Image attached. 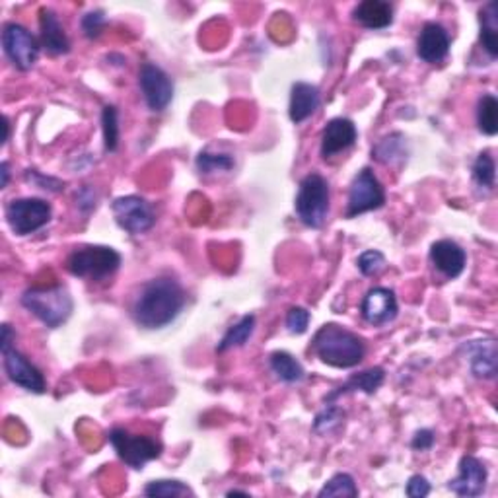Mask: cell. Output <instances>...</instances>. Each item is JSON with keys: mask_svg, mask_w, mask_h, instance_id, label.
Here are the masks:
<instances>
[{"mask_svg": "<svg viewBox=\"0 0 498 498\" xmlns=\"http://www.w3.org/2000/svg\"><path fill=\"white\" fill-rule=\"evenodd\" d=\"M184 286L172 277H158L143 284L133 304V320L143 330H164L185 308Z\"/></svg>", "mask_w": 498, "mask_h": 498, "instance_id": "1", "label": "cell"}, {"mask_svg": "<svg viewBox=\"0 0 498 498\" xmlns=\"http://www.w3.org/2000/svg\"><path fill=\"white\" fill-rule=\"evenodd\" d=\"M312 351L323 364L333 368H355L364 360L366 345L356 333L337 323H325L314 335Z\"/></svg>", "mask_w": 498, "mask_h": 498, "instance_id": "2", "label": "cell"}, {"mask_svg": "<svg viewBox=\"0 0 498 498\" xmlns=\"http://www.w3.org/2000/svg\"><path fill=\"white\" fill-rule=\"evenodd\" d=\"M22 306L49 330H57L62 323H67L74 310L72 296L62 284L28 289L22 296Z\"/></svg>", "mask_w": 498, "mask_h": 498, "instance_id": "3", "label": "cell"}, {"mask_svg": "<svg viewBox=\"0 0 498 498\" xmlns=\"http://www.w3.org/2000/svg\"><path fill=\"white\" fill-rule=\"evenodd\" d=\"M330 200L331 191L327 179L320 174H310L300 182L294 210L308 228H322L330 215Z\"/></svg>", "mask_w": 498, "mask_h": 498, "instance_id": "4", "label": "cell"}, {"mask_svg": "<svg viewBox=\"0 0 498 498\" xmlns=\"http://www.w3.org/2000/svg\"><path fill=\"white\" fill-rule=\"evenodd\" d=\"M121 256L108 246H86L74 249L67 259V269L78 279L105 281L119 269Z\"/></svg>", "mask_w": 498, "mask_h": 498, "instance_id": "5", "label": "cell"}, {"mask_svg": "<svg viewBox=\"0 0 498 498\" xmlns=\"http://www.w3.org/2000/svg\"><path fill=\"white\" fill-rule=\"evenodd\" d=\"M110 442L118 452L119 460L133 469H143L148 461L158 460L162 455V444L141 434H131L125 429H113L110 432Z\"/></svg>", "mask_w": 498, "mask_h": 498, "instance_id": "6", "label": "cell"}, {"mask_svg": "<svg viewBox=\"0 0 498 498\" xmlns=\"http://www.w3.org/2000/svg\"><path fill=\"white\" fill-rule=\"evenodd\" d=\"M51 213V205L44 199H14L6 207V222L16 236H28L47 226Z\"/></svg>", "mask_w": 498, "mask_h": 498, "instance_id": "7", "label": "cell"}, {"mask_svg": "<svg viewBox=\"0 0 498 498\" xmlns=\"http://www.w3.org/2000/svg\"><path fill=\"white\" fill-rule=\"evenodd\" d=\"M386 203V191L381 187L380 179L370 167H363L355 176L351 189H348V208L347 216L355 218L358 215L378 210Z\"/></svg>", "mask_w": 498, "mask_h": 498, "instance_id": "8", "label": "cell"}, {"mask_svg": "<svg viewBox=\"0 0 498 498\" xmlns=\"http://www.w3.org/2000/svg\"><path fill=\"white\" fill-rule=\"evenodd\" d=\"M3 49L10 62L22 72L34 69L39 57V41L24 26L14 22L3 28Z\"/></svg>", "mask_w": 498, "mask_h": 498, "instance_id": "9", "label": "cell"}, {"mask_svg": "<svg viewBox=\"0 0 498 498\" xmlns=\"http://www.w3.org/2000/svg\"><path fill=\"white\" fill-rule=\"evenodd\" d=\"M115 222L131 236L144 234L151 230L156 222L154 210L146 199L139 195H127L113 200L111 205Z\"/></svg>", "mask_w": 498, "mask_h": 498, "instance_id": "10", "label": "cell"}, {"mask_svg": "<svg viewBox=\"0 0 498 498\" xmlns=\"http://www.w3.org/2000/svg\"><path fill=\"white\" fill-rule=\"evenodd\" d=\"M139 86L148 110L154 113L164 111L169 105V102L174 100L172 78H169L160 67L152 65V62H146V65L141 67Z\"/></svg>", "mask_w": 498, "mask_h": 498, "instance_id": "11", "label": "cell"}, {"mask_svg": "<svg viewBox=\"0 0 498 498\" xmlns=\"http://www.w3.org/2000/svg\"><path fill=\"white\" fill-rule=\"evenodd\" d=\"M3 356H4V372L12 384L31 391V394H45L47 381L44 374H41V370L31 364L22 353H18L16 348L10 347L4 348Z\"/></svg>", "mask_w": 498, "mask_h": 498, "instance_id": "12", "label": "cell"}, {"mask_svg": "<svg viewBox=\"0 0 498 498\" xmlns=\"http://www.w3.org/2000/svg\"><path fill=\"white\" fill-rule=\"evenodd\" d=\"M360 314H363L366 323L374 327H384L391 323L399 314L396 292L386 289V286L370 289L364 296L363 304H360Z\"/></svg>", "mask_w": 498, "mask_h": 498, "instance_id": "13", "label": "cell"}, {"mask_svg": "<svg viewBox=\"0 0 498 498\" xmlns=\"http://www.w3.org/2000/svg\"><path fill=\"white\" fill-rule=\"evenodd\" d=\"M486 481H489V471L485 463L475 455H463L460 460V473L448 483V489L461 498H475L485 493Z\"/></svg>", "mask_w": 498, "mask_h": 498, "instance_id": "14", "label": "cell"}, {"mask_svg": "<svg viewBox=\"0 0 498 498\" xmlns=\"http://www.w3.org/2000/svg\"><path fill=\"white\" fill-rule=\"evenodd\" d=\"M450 53V36L446 28L438 22H429L422 26L417 39V55L420 61L437 65L448 57Z\"/></svg>", "mask_w": 498, "mask_h": 498, "instance_id": "15", "label": "cell"}, {"mask_svg": "<svg viewBox=\"0 0 498 498\" xmlns=\"http://www.w3.org/2000/svg\"><path fill=\"white\" fill-rule=\"evenodd\" d=\"M358 139L356 125L347 118H335L325 125L322 133V156L325 160L337 156L339 152L351 148Z\"/></svg>", "mask_w": 498, "mask_h": 498, "instance_id": "16", "label": "cell"}, {"mask_svg": "<svg viewBox=\"0 0 498 498\" xmlns=\"http://www.w3.org/2000/svg\"><path fill=\"white\" fill-rule=\"evenodd\" d=\"M430 261L446 279H458L468 263V253L453 240H440L432 243Z\"/></svg>", "mask_w": 498, "mask_h": 498, "instance_id": "17", "label": "cell"}, {"mask_svg": "<svg viewBox=\"0 0 498 498\" xmlns=\"http://www.w3.org/2000/svg\"><path fill=\"white\" fill-rule=\"evenodd\" d=\"M463 351L469 356V368L475 378L493 380L498 370V353L494 339H479L463 345Z\"/></svg>", "mask_w": 498, "mask_h": 498, "instance_id": "18", "label": "cell"}, {"mask_svg": "<svg viewBox=\"0 0 498 498\" xmlns=\"http://www.w3.org/2000/svg\"><path fill=\"white\" fill-rule=\"evenodd\" d=\"M39 37L41 47H44L51 55H67L70 51V41L65 34V28L59 22L57 14L51 8L39 10Z\"/></svg>", "mask_w": 498, "mask_h": 498, "instance_id": "19", "label": "cell"}, {"mask_svg": "<svg viewBox=\"0 0 498 498\" xmlns=\"http://www.w3.org/2000/svg\"><path fill=\"white\" fill-rule=\"evenodd\" d=\"M320 102H322L320 88L308 82H296L290 90V108H289L290 121L296 125L304 123L306 119L312 118L317 108H320Z\"/></svg>", "mask_w": 498, "mask_h": 498, "instance_id": "20", "label": "cell"}, {"mask_svg": "<svg viewBox=\"0 0 498 498\" xmlns=\"http://www.w3.org/2000/svg\"><path fill=\"white\" fill-rule=\"evenodd\" d=\"M353 18L366 29H386L394 24V6L386 0H364L353 10Z\"/></svg>", "mask_w": 498, "mask_h": 498, "instance_id": "21", "label": "cell"}, {"mask_svg": "<svg viewBox=\"0 0 498 498\" xmlns=\"http://www.w3.org/2000/svg\"><path fill=\"white\" fill-rule=\"evenodd\" d=\"M384 380H386L384 368H380V366L368 368V370H364V372L351 376L341 388L331 391V394L325 397V404H333L335 399L347 396V394H355V391H363V394H366V396H372L380 389V386L384 384Z\"/></svg>", "mask_w": 498, "mask_h": 498, "instance_id": "22", "label": "cell"}, {"mask_svg": "<svg viewBox=\"0 0 498 498\" xmlns=\"http://www.w3.org/2000/svg\"><path fill=\"white\" fill-rule=\"evenodd\" d=\"M479 41L493 61L498 57V3H489L479 12Z\"/></svg>", "mask_w": 498, "mask_h": 498, "instance_id": "23", "label": "cell"}, {"mask_svg": "<svg viewBox=\"0 0 498 498\" xmlns=\"http://www.w3.org/2000/svg\"><path fill=\"white\" fill-rule=\"evenodd\" d=\"M372 156L381 164L394 166L397 162H404L407 158V139L401 133H391L384 136L374 148Z\"/></svg>", "mask_w": 498, "mask_h": 498, "instance_id": "24", "label": "cell"}, {"mask_svg": "<svg viewBox=\"0 0 498 498\" xmlns=\"http://www.w3.org/2000/svg\"><path fill=\"white\" fill-rule=\"evenodd\" d=\"M269 366L281 381L284 384H298L304 380L306 370L300 364V360H296L290 353L286 351H277L273 353L269 358Z\"/></svg>", "mask_w": 498, "mask_h": 498, "instance_id": "25", "label": "cell"}, {"mask_svg": "<svg viewBox=\"0 0 498 498\" xmlns=\"http://www.w3.org/2000/svg\"><path fill=\"white\" fill-rule=\"evenodd\" d=\"M253 331H256V315H251V314L243 315L241 320L236 325H232L226 331V335L220 339L216 351L226 353V351H230V348L243 347L251 339Z\"/></svg>", "mask_w": 498, "mask_h": 498, "instance_id": "26", "label": "cell"}, {"mask_svg": "<svg viewBox=\"0 0 498 498\" xmlns=\"http://www.w3.org/2000/svg\"><path fill=\"white\" fill-rule=\"evenodd\" d=\"M477 127L486 136L498 133V102L493 94H483L477 103Z\"/></svg>", "mask_w": 498, "mask_h": 498, "instance_id": "27", "label": "cell"}, {"mask_svg": "<svg viewBox=\"0 0 498 498\" xmlns=\"http://www.w3.org/2000/svg\"><path fill=\"white\" fill-rule=\"evenodd\" d=\"M473 182L481 189L493 191L496 184V166L489 151L481 152L473 162Z\"/></svg>", "mask_w": 498, "mask_h": 498, "instance_id": "28", "label": "cell"}, {"mask_svg": "<svg viewBox=\"0 0 498 498\" xmlns=\"http://www.w3.org/2000/svg\"><path fill=\"white\" fill-rule=\"evenodd\" d=\"M102 131H103V146L108 152H115L119 146V115L118 108L105 105L102 111Z\"/></svg>", "mask_w": 498, "mask_h": 498, "instance_id": "29", "label": "cell"}, {"mask_svg": "<svg viewBox=\"0 0 498 498\" xmlns=\"http://www.w3.org/2000/svg\"><path fill=\"white\" fill-rule=\"evenodd\" d=\"M195 164L200 174H216V172H230L236 162L230 154H215L210 151H203L199 152Z\"/></svg>", "mask_w": 498, "mask_h": 498, "instance_id": "30", "label": "cell"}, {"mask_svg": "<svg viewBox=\"0 0 498 498\" xmlns=\"http://www.w3.org/2000/svg\"><path fill=\"white\" fill-rule=\"evenodd\" d=\"M317 496H320V498H325V496H351V498H355V496H358V486L353 479V475L337 473L323 485V489L317 493Z\"/></svg>", "mask_w": 498, "mask_h": 498, "instance_id": "31", "label": "cell"}, {"mask_svg": "<svg viewBox=\"0 0 498 498\" xmlns=\"http://www.w3.org/2000/svg\"><path fill=\"white\" fill-rule=\"evenodd\" d=\"M144 494L146 496H193L195 493L189 489V486L182 481H172V479H158L148 483L144 486Z\"/></svg>", "mask_w": 498, "mask_h": 498, "instance_id": "32", "label": "cell"}, {"mask_svg": "<svg viewBox=\"0 0 498 498\" xmlns=\"http://www.w3.org/2000/svg\"><path fill=\"white\" fill-rule=\"evenodd\" d=\"M345 420V411L339 409L335 404H327L325 409L315 417L314 420V430L317 434H331L339 427L343 425Z\"/></svg>", "mask_w": 498, "mask_h": 498, "instance_id": "33", "label": "cell"}, {"mask_svg": "<svg viewBox=\"0 0 498 498\" xmlns=\"http://www.w3.org/2000/svg\"><path fill=\"white\" fill-rule=\"evenodd\" d=\"M356 265H358V269H360V273L364 274V277H378V274L388 267V261H386V256L381 251L368 249L356 259Z\"/></svg>", "mask_w": 498, "mask_h": 498, "instance_id": "34", "label": "cell"}, {"mask_svg": "<svg viewBox=\"0 0 498 498\" xmlns=\"http://www.w3.org/2000/svg\"><path fill=\"white\" fill-rule=\"evenodd\" d=\"M308 325H310V312L306 308L294 306V308H290L289 314H286V327H289L290 333L302 335L308 331Z\"/></svg>", "mask_w": 498, "mask_h": 498, "instance_id": "35", "label": "cell"}, {"mask_svg": "<svg viewBox=\"0 0 498 498\" xmlns=\"http://www.w3.org/2000/svg\"><path fill=\"white\" fill-rule=\"evenodd\" d=\"M105 28V14L102 10H94L82 18V31L88 39H95L102 36V31Z\"/></svg>", "mask_w": 498, "mask_h": 498, "instance_id": "36", "label": "cell"}, {"mask_svg": "<svg viewBox=\"0 0 498 498\" xmlns=\"http://www.w3.org/2000/svg\"><path fill=\"white\" fill-rule=\"evenodd\" d=\"M26 179H28L31 185H36L39 189H45V191H51V193H59V191L65 189V184L59 182V179L45 177L44 174H39L37 169H28Z\"/></svg>", "mask_w": 498, "mask_h": 498, "instance_id": "37", "label": "cell"}, {"mask_svg": "<svg viewBox=\"0 0 498 498\" xmlns=\"http://www.w3.org/2000/svg\"><path fill=\"white\" fill-rule=\"evenodd\" d=\"M405 494L411 498H425L430 494V483L427 481V477L422 475H412L407 481Z\"/></svg>", "mask_w": 498, "mask_h": 498, "instance_id": "38", "label": "cell"}, {"mask_svg": "<svg viewBox=\"0 0 498 498\" xmlns=\"http://www.w3.org/2000/svg\"><path fill=\"white\" fill-rule=\"evenodd\" d=\"M434 432L429 430V429H422V430H417L415 432V437H412L411 440V448L412 450H417V452H427L434 446Z\"/></svg>", "mask_w": 498, "mask_h": 498, "instance_id": "39", "label": "cell"}, {"mask_svg": "<svg viewBox=\"0 0 498 498\" xmlns=\"http://www.w3.org/2000/svg\"><path fill=\"white\" fill-rule=\"evenodd\" d=\"M95 200H98V195H95L90 187H84L80 189V193H77V205L84 213H90L92 208H95Z\"/></svg>", "mask_w": 498, "mask_h": 498, "instance_id": "40", "label": "cell"}, {"mask_svg": "<svg viewBox=\"0 0 498 498\" xmlns=\"http://www.w3.org/2000/svg\"><path fill=\"white\" fill-rule=\"evenodd\" d=\"M16 339V333L12 331V327L8 323L3 325V339H0V351H4V348L12 347V341Z\"/></svg>", "mask_w": 498, "mask_h": 498, "instance_id": "41", "label": "cell"}, {"mask_svg": "<svg viewBox=\"0 0 498 498\" xmlns=\"http://www.w3.org/2000/svg\"><path fill=\"white\" fill-rule=\"evenodd\" d=\"M0 176H3V179H0V187L4 189L8 185V179H10V166H8V162L0 164Z\"/></svg>", "mask_w": 498, "mask_h": 498, "instance_id": "42", "label": "cell"}, {"mask_svg": "<svg viewBox=\"0 0 498 498\" xmlns=\"http://www.w3.org/2000/svg\"><path fill=\"white\" fill-rule=\"evenodd\" d=\"M238 494H241V496H249V493H246V491H228V496H238Z\"/></svg>", "mask_w": 498, "mask_h": 498, "instance_id": "43", "label": "cell"}]
</instances>
